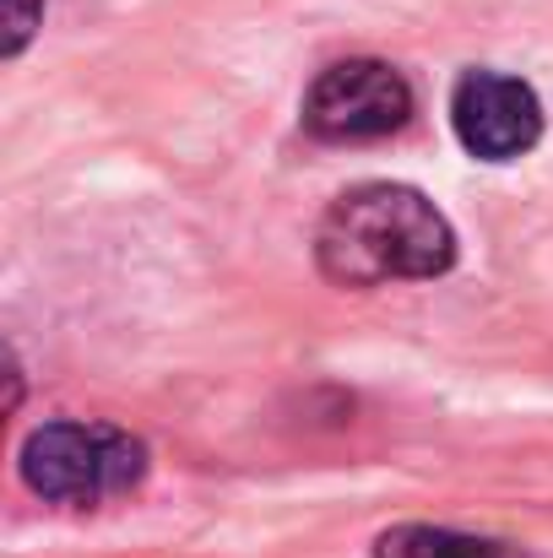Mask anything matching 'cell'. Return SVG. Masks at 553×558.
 Wrapping results in <instances>:
<instances>
[{"mask_svg": "<svg viewBox=\"0 0 553 558\" xmlns=\"http://www.w3.org/2000/svg\"><path fill=\"white\" fill-rule=\"evenodd\" d=\"M315 255L342 288L429 282L456 266V233L445 211L412 185H359L321 217Z\"/></svg>", "mask_w": 553, "mask_h": 558, "instance_id": "obj_1", "label": "cell"}, {"mask_svg": "<svg viewBox=\"0 0 553 558\" xmlns=\"http://www.w3.org/2000/svg\"><path fill=\"white\" fill-rule=\"evenodd\" d=\"M147 477V445L109 423H44L22 439V483L49 505H104Z\"/></svg>", "mask_w": 553, "mask_h": 558, "instance_id": "obj_2", "label": "cell"}, {"mask_svg": "<svg viewBox=\"0 0 553 558\" xmlns=\"http://www.w3.org/2000/svg\"><path fill=\"white\" fill-rule=\"evenodd\" d=\"M412 114V87L385 60H337L304 93V125L321 142H374L401 131Z\"/></svg>", "mask_w": 553, "mask_h": 558, "instance_id": "obj_3", "label": "cell"}, {"mask_svg": "<svg viewBox=\"0 0 553 558\" xmlns=\"http://www.w3.org/2000/svg\"><path fill=\"white\" fill-rule=\"evenodd\" d=\"M450 125L461 147L483 163H510L538 147L543 136V104L521 76L505 71H467L450 93Z\"/></svg>", "mask_w": 553, "mask_h": 558, "instance_id": "obj_4", "label": "cell"}, {"mask_svg": "<svg viewBox=\"0 0 553 558\" xmlns=\"http://www.w3.org/2000/svg\"><path fill=\"white\" fill-rule=\"evenodd\" d=\"M374 558H510L505 543H489V537H467V532H450V526H390Z\"/></svg>", "mask_w": 553, "mask_h": 558, "instance_id": "obj_5", "label": "cell"}, {"mask_svg": "<svg viewBox=\"0 0 553 558\" xmlns=\"http://www.w3.org/2000/svg\"><path fill=\"white\" fill-rule=\"evenodd\" d=\"M44 22V0H5V38H0V54L16 60L33 38V27Z\"/></svg>", "mask_w": 553, "mask_h": 558, "instance_id": "obj_6", "label": "cell"}]
</instances>
